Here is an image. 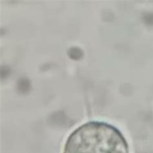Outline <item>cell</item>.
Returning <instances> with one entry per match:
<instances>
[{
	"label": "cell",
	"mask_w": 153,
	"mask_h": 153,
	"mask_svg": "<svg viewBox=\"0 0 153 153\" xmlns=\"http://www.w3.org/2000/svg\"><path fill=\"white\" fill-rule=\"evenodd\" d=\"M63 153H128L127 141L114 127L91 122L72 132Z\"/></svg>",
	"instance_id": "obj_1"
}]
</instances>
